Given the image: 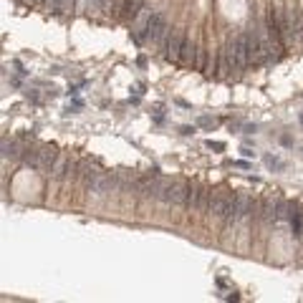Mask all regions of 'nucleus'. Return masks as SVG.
<instances>
[{"label": "nucleus", "mask_w": 303, "mask_h": 303, "mask_svg": "<svg viewBox=\"0 0 303 303\" xmlns=\"http://www.w3.org/2000/svg\"><path fill=\"white\" fill-rule=\"evenodd\" d=\"M225 53H227V61L232 69H245L253 56H250V41H248V33H237L227 41L225 46Z\"/></svg>", "instance_id": "nucleus-1"}, {"label": "nucleus", "mask_w": 303, "mask_h": 303, "mask_svg": "<svg viewBox=\"0 0 303 303\" xmlns=\"http://www.w3.org/2000/svg\"><path fill=\"white\" fill-rule=\"evenodd\" d=\"M142 6H144V0H124L121 3V21H129V18H137L139 16V11H142Z\"/></svg>", "instance_id": "nucleus-9"}, {"label": "nucleus", "mask_w": 303, "mask_h": 303, "mask_svg": "<svg viewBox=\"0 0 303 303\" xmlns=\"http://www.w3.org/2000/svg\"><path fill=\"white\" fill-rule=\"evenodd\" d=\"M182 51H185V31H172L169 38H167V46H164V56L169 61H179Z\"/></svg>", "instance_id": "nucleus-7"}, {"label": "nucleus", "mask_w": 303, "mask_h": 303, "mask_svg": "<svg viewBox=\"0 0 303 303\" xmlns=\"http://www.w3.org/2000/svg\"><path fill=\"white\" fill-rule=\"evenodd\" d=\"M164 31H167V18H164V13H152L149 16V21H147V26H144V41H159L162 36H164Z\"/></svg>", "instance_id": "nucleus-6"}, {"label": "nucleus", "mask_w": 303, "mask_h": 303, "mask_svg": "<svg viewBox=\"0 0 303 303\" xmlns=\"http://www.w3.org/2000/svg\"><path fill=\"white\" fill-rule=\"evenodd\" d=\"M31 3H46V0H31Z\"/></svg>", "instance_id": "nucleus-13"}, {"label": "nucleus", "mask_w": 303, "mask_h": 303, "mask_svg": "<svg viewBox=\"0 0 303 303\" xmlns=\"http://www.w3.org/2000/svg\"><path fill=\"white\" fill-rule=\"evenodd\" d=\"M3 157H21V152H18V144L16 142H3Z\"/></svg>", "instance_id": "nucleus-10"}, {"label": "nucleus", "mask_w": 303, "mask_h": 303, "mask_svg": "<svg viewBox=\"0 0 303 303\" xmlns=\"http://www.w3.org/2000/svg\"><path fill=\"white\" fill-rule=\"evenodd\" d=\"M74 169H76V164L71 162V157H58L56 164L51 167V174H53L56 179H69Z\"/></svg>", "instance_id": "nucleus-8"}, {"label": "nucleus", "mask_w": 303, "mask_h": 303, "mask_svg": "<svg viewBox=\"0 0 303 303\" xmlns=\"http://www.w3.org/2000/svg\"><path fill=\"white\" fill-rule=\"evenodd\" d=\"M23 162L33 169H51L58 159V154L51 149V147H38V149H26L23 154Z\"/></svg>", "instance_id": "nucleus-4"}, {"label": "nucleus", "mask_w": 303, "mask_h": 303, "mask_svg": "<svg viewBox=\"0 0 303 303\" xmlns=\"http://www.w3.org/2000/svg\"><path fill=\"white\" fill-rule=\"evenodd\" d=\"M265 162H268V164H270V167H283V164H280V159H273V157H268V159H265Z\"/></svg>", "instance_id": "nucleus-12"}, {"label": "nucleus", "mask_w": 303, "mask_h": 303, "mask_svg": "<svg viewBox=\"0 0 303 303\" xmlns=\"http://www.w3.org/2000/svg\"><path fill=\"white\" fill-rule=\"evenodd\" d=\"M207 147H210V149H225L222 142H207Z\"/></svg>", "instance_id": "nucleus-11"}, {"label": "nucleus", "mask_w": 303, "mask_h": 303, "mask_svg": "<svg viewBox=\"0 0 303 303\" xmlns=\"http://www.w3.org/2000/svg\"><path fill=\"white\" fill-rule=\"evenodd\" d=\"M300 121H303V116H300Z\"/></svg>", "instance_id": "nucleus-14"}, {"label": "nucleus", "mask_w": 303, "mask_h": 303, "mask_svg": "<svg viewBox=\"0 0 303 303\" xmlns=\"http://www.w3.org/2000/svg\"><path fill=\"white\" fill-rule=\"evenodd\" d=\"M187 192H190L187 182L164 179L162 182V190H159V200L162 202H169V205H185L187 202Z\"/></svg>", "instance_id": "nucleus-2"}, {"label": "nucleus", "mask_w": 303, "mask_h": 303, "mask_svg": "<svg viewBox=\"0 0 303 303\" xmlns=\"http://www.w3.org/2000/svg\"><path fill=\"white\" fill-rule=\"evenodd\" d=\"M232 205H235V195L225 192V190H210V202H207V212L220 217V220H227V215L232 212Z\"/></svg>", "instance_id": "nucleus-3"}, {"label": "nucleus", "mask_w": 303, "mask_h": 303, "mask_svg": "<svg viewBox=\"0 0 303 303\" xmlns=\"http://www.w3.org/2000/svg\"><path fill=\"white\" fill-rule=\"evenodd\" d=\"M255 212V200H250V197H245V195H235V205H232V212L227 215V225H237V222H242L245 217H250Z\"/></svg>", "instance_id": "nucleus-5"}]
</instances>
